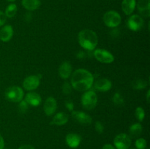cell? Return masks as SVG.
<instances>
[{"label":"cell","instance_id":"15","mask_svg":"<svg viewBox=\"0 0 150 149\" xmlns=\"http://www.w3.org/2000/svg\"><path fill=\"white\" fill-rule=\"evenodd\" d=\"M66 143L67 145L72 148H76L80 144L81 141V137L77 134H74V133H70L66 136Z\"/></svg>","mask_w":150,"mask_h":149},{"label":"cell","instance_id":"38","mask_svg":"<svg viewBox=\"0 0 150 149\" xmlns=\"http://www.w3.org/2000/svg\"><path fill=\"white\" fill-rule=\"evenodd\" d=\"M131 149H136V148H131Z\"/></svg>","mask_w":150,"mask_h":149},{"label":"cell","instance_id":"27","mask_svg":"<svg viewBox=\"0 0 150 149\" xmlns=\"http://www.w3.org/2000/svg\"><path fill=\"white\" fill-rule=\"evenodd\" d=\"M136 149H145L146 147V141L144 138H139L136 141Z\"/></svg>","mask_w":150,"mask_h":149},{"label":"cell","instance_id":"31","mask_svg":"<svg viewBox=\"0 0 150 149\" xmlns=\"http://www.w3.org/2000/svg\"><path fill=\"white\" fill-rule=\"evenodd\" d=\"M6 19H7V17H6L5 14L3 12L0 11V26L4 24V23L6 22Z\"/></svg>","mask_w":150,"mask_h":149},{"label":"cell","instance_id":"3","mask_svg":"<svg viewBox=\"0 0 150 149\" xmlns=\"http://www.w3.org/2000/svg\"><path fill=\"white\" fill-rule=\"evenodd\" d=\"M98 102V96L93 91H86L81 97V104L83 108L88 110H93L96 107Z\"/></svg>","mask_w":150,"mask_h":149},{"label":"cell","instance_id":"36","mask_svg":"<svg viewBox=\"0 0 150 149\" xmlns=\"http://www.w3.org/2000/svg\"><path fill=\"white\" fill-rule=\"evenodd\" d=\"M149 94H150V90L147 91V95H146V99H147V102H149Z\"/></svg>","mask_w":150,"mask_h":149},{"label":"cell","instance_id":"5","mask_svg":"<svg viewBox=\"0 0 150 149\" xmlns=\"http://www.w3.org/2000/svg\"><path fill=\"white\" fill-rule=\"evenodd\" d=\"M121 16L117 12L110 10L106 12L103 15V21L109 28L117 27L121 23Z\"/></svg>","mask_w":150,"mask_h":149},{"label":"cell","instance_id":"16","mask_svg":"<svg viewBox=\"0 0 150 149\" xmlns=\"http://www.w3.org/2000/svg\"><path fill=\"white\" fill-rule=\"evenodd\" d=\"M72 73V66L69 61H64L59 68V74L62 79H67Z\"/></svg>","mask_w":150,"mask_h":149},{"label":"cell","instance_id":"34","mask_svg":"<svg viewBox=\"0 0 150 149\" xmlns=\"http://www.w3.org/2000/svg\"><path fill=\"white\" fill-rule=\"evenodd\" d=\"M102 149H116L115 147L112 145L111 144H105L103 147L102 148Z\"/></svg>","mask_w":150,"mask_h":149},{"label":"cell","instance_id":"32","mask_svg":"<svg viewBox=\"0 0 150 149\" xmlns=\"http://www.w3.org/2000/svg\"><path fill=\"white\" fill-rule=\"evenodd\" d=\"M85 56H86V54H85L84 52H83V51H79V52L77 53V56H77L78 58L82 59V58H84Z\"/></svg>","mask_w":150,"mask_h":149},{"label":"cell","instance_id":"9","mask_svg":"<svg viewBox=\"0 0 150 149\" xmlns=\"http://www.w3.org/2000/svg\"><path fill=\"white\" fill-rule=\"evenodd\" d=\"M41 75H31L26 77L23 80V86L26 90L32 91L39 86Z\"/></svg>","mask_w":150,"mask_h":149},{"label":"cell","instance_id":"37","mask_svg":"<svg viewBox=\"0 0 150 149\" xmlns=\"http://www.w3.org/2000/svg\"><path fill=\"white\" fill-rule=\"evenodd\" d=\"M7 1H16V0H7Z\"/></svg>","mask_w":150,"mask_h":149},{"label":"cell","instance_id":"6","mask_svg":"<svg viewBox=\"0 0 150 149\" xmlns=\"http://www.w3.org/2000/svg\"><path fill=\"white\" fill-rule=\"evenodd\" d=\"M114 144L117 149H128L131 145V139L127 134L122 133L116 136Z\"/></svg>","mask_w":150,"mask_h":149},{"label":"cell","instance_id":"14","mask_svg":"<svg viewBox=\"0 0 150 149\" xmlns=\"http://www.w3.org/2000/svg\"><path fill=\"white\" fill-rule=\"evenodd\" d=\"M25 101L29 104V105L32 106L37 107L40 105L42 102L40 95L35 92H29L25 96Z\"/></svg>","mask_w":150,"mask_h":149},{"label":"cell","instance_id":"33","mask_svg":"<svg viewBox=\"0 0 150 149\" xmlns=\"http://www.w3.org/2000/svg\"><path fill=\"white\" fill-rule=\"evenodd\" d=\"M18 149H35V148L30 145H23L19 147Z\"/></svg>","mask_w":150,"mask_h":149},{"label":"cell","instance_id":"26","mask_svg":"<svg viewBox=\"0 0 150 149\" xmlns=\"http://www.w3.org/2000/svg\"><path fill=\"white\" fill-rule=\"evenodd\" d=\"M29 108V104L25 100H21L19 102L18 110L21 113H25Z\"/></svg>","mask_w":150,"mask_h":149},{"label":"cell","instance_id":"23","mask_svg":"<svg viewBox=\"0 0 150 149\" xmlns=\"http://www.w3.org/2000/svg\"><path fill=\"white\" fill-rule=\"evenodd\" d=\"M17 13V6L15 4H10L7 7L5 10V15L6 17L13 18Z\"/></svg>","mask_w":150,"mask_h":149},{"label":"cell","instance_id":"20","mask_svg":"<svg viewBox=\"0 0 150 149\" xmlns=\"http://www.w3.org/2000/svg\"><path fill=\"white\" fill-rule=\"evenodd\" d=\"M22 5L27 10H35L40 6V0H22Z\"/></svg>","mask_w":150,"mask_h":149},{"label":"cell","instance_id":"10","mask_svg":"<svg viewBox=\"0 0 150 149\" xmlns=\"http://www.w3.org/2000/svg\"><path fill=\"white\" fill-rule=\"evenodd\" d=\"M72 117L75 121L83 125H89L92 122V118L88 114L83 112L72 111Z\"/></svg>","mask_w":150,"mask_h":149},{"label":"cell","instance_id":"12","mask_svg":"<svg viewBox=\"0 0 150 149\" xmlns=\"http://www.w3.org/2000/svg\"><path fill=\"white\" fill-rule=\"evenodd\" d=\"M137 8L142 16L148 18L150 16V0H139Z\"/></svg>","mask_w":150,"mask_h":149},{"label":"cell","instance_id":"11","mask_svg":"<svg viewBox=\"0 0 150 149\" xmlns=\"http://www.w3.org/2000/svg\"><path fill=\"white\" fill-rule=\"evenodd\" d=\"M44 112L48 116L53 115L57 108V102L56 99L52 96L47 98L44 104Z\"/></svg>","mask_w":150,"mask_h":149},{"label":"cell","instance_id":"24","mask_svg":"<svg viewBox=\"0 0 150 149\" xmlns=\"http://www.w3.org/2000/svg\"><path fill=\"white\" fill-rule=\"evenodd\" d=\"M112 100L114 105H117V106H122L125 103L124 98L122 97V96L119 92L114 93V96H113Z\"/></svg>","mask_w":150,"mask_h":149},{"label":"cell","instance_id":"1","mask_svg":"<svg viewBox=\"0 0 150 149\" xmlns=\"http://www.w3.org/2000/svg\"><path fill=\"white\" fill-rule=\"evenodd\" d=\"M94 77L90 72L83 69H79L73 72L71 84L74 89L79 91H86L93 85Z\"/></svg>","mask_w":150,"mask_h":149},{"label":"cell","instance_id":"18","mask_svg":"<svg viewBox=\"0 0 150 149\" xmlns=\"http://www.w3.org/2000/svg\"><path fill=\"white\" fill-rule=\"evenodd\" d=\"M136 5V0H123L122 2V9L125 14L130 15L134 11Z\"/></svg>","mask_w":150,"mask_h":149},{"label":"cell","instance_id":"28","mask_svg":"<svg viewBox=\"0 0 150 149\" xmlns=\"http://www.w3.org/2000/svg\"><path fill=\"white\" fill-rule=\"evenodd\" d=\"M62 90L63 93L66 95H69L72 92V87L70 86V84L67 82H65V83H63L62 87Z\"/></svg>","mask_w":150,"mask_h":149},{"label":"cell","instance_id":"30","mask_svg":"<svg viewBox=\"0 0 150 149\" xmlns=\"http://www.w3.org/2000/svg\"><path fill=\"white\" fill-rule=\"evenodd\" d=\"M65 107L68 110L70 111H73V108H74V104L72 101L67 100L65 102Z\"/></svg>","mask_w":150,"mask_h":149},{"label":"cell","instance_id":"25","mask_svg":"<svg viewBox=\"0 0 150 149\" xmlns=\"http://www.w3.org/2000/svg\"><path fill=\"white\" fill-rule=\"evenodd\" d=\"M135 115H136V118H137L139 121H142L145 117V112L143 108H141V107H139V108H136Z\"/></svg>","mask_w":150,"mask_h":149},{"label":"cell","instance_id":"2","mask_svg":"<svg viewBox=\"0 0 150 149\" xmlns=\"http://www.w3.org/2000/svg\"><path fill=\"white\" fill-rule=\"evenodd\" d=\"M78 39L81 46L87 51L95 49L98 42V35L90 29H84L79 32Z\"/></svg>","mask_w":150,"mask_h":149},{"label":"cell","instance_id":"8","mask_svg":"<svg viewBox=\"0 0 150 149\" xmlns=\"http://www.w3.org/2000/svg\"><path fill=\"white\" fill-rule=\"evenodd\" d=\"M144 26V20L139 15H133L127 20V26L129 29L134 32L142 29Z\"/></svg>","mask_w":150,"mask_h":149},{"label":"cell","instance_id":"29","mask_svg":"<svg viewBox=\"0 0 150 149\" xmlns=\"http://www.w3.org/2000/svg\"><path fill=\"white\" fill-rule=\"evenodd\" d=\"M95 130H96V131L98 133V134H102V133L103 132L104 127L103 125L100 122V121H97V122L95 123Z\"/></svg>","mask_w":150,"mask_h":149},{"label":"cell","instance_id":"4","mask_svg":"<svg viewBox=\"0 0 150 149\" xmlns=\"http://www.w3.org/2000/svg\"><path fill=\"white\" fill-rule=\"evenodd\" d=\"M4 95L6 99L10 102H19L23 99V91L18 86H11L6 89Z\"/></svg>","mask_w":150,"mask_h":149},{"label":"cell","instance_id":"21","mask_svg":"<svg viewBox=\"0 0 150 149\" xmlns=\"http://www.w3.org/2000/svg\"><path fill=\"white\" fill-rule=\"evenodd\" d=\"M142 131V126L139 123L133 124L130 127V134L131 137H136L141 134Z\"/></svg>","mask_w":150,"mask_h":149},{"label":"cell","instance_id":"19","mask_svg":"<svg viewBox=\"0 0 150 149\" xmlns=\"http://www.w3.org/2000/svg\"><path fill=\"white\" fill-rule=\"evenodd\" d=\"M68 121V115L64 112H60L56 114L53 118L51 124H55L57 126H62L65 124Z\"/></svg>","mask_w":150,"mask_h":149},{"label":"cell","instance_id":"7","mask_svg":"<svg viewBox=\"0 0 150 149\" xmlns=\"http://www.w3.org/2000/svg\"><path fill=\"white\" fill-rule=\"evenodd\" d=\"M94 56L100 62L110 64L114 61V57L111 53L103 49H97L94 51Z\"/></svg>","mask_w":150,"mask_h":149},{"label":"cell","instance_id":"35","mask_svg":"<svg viewBox=\"0 0 150 149\" xmlns=\"http://www.w3.org/2000/svg\"><path fill=\"white\" fill-rule=\"evenodd\" d=\"M4 139H3V137H1V135L0 134V149L4 148Z\"/></svg>","mask_w":150,"mask_h":149},{"label":"cell","instance_id":"22","mask_svg":"<svg viewBox=\"0 0 150 149\" xmlns=\"http://www.w3.org/2000/svg\"><path fill=\"white\" fill-rule=\"evenodd\" d=\"M147 86V83L144 79H136L132 83V87L136 90H140V89H145Z\"/></svg>","mask_w":150,"mask_h":149},{"label":"cell","instance_id":"13","mask_svg":"<svg viewBox=\"0 0 150 149\" xmlns=\"http://www.w3.org/2000/svg\"><path fill=\"white\" fill-rule=\"evenodd\" d=\"M112 83L108 79L100 78L98 79L95 83V88L99 91H108L111 89Z\"/></svg>","mask_w":150,"mask_h":149},{"label":"cell","instance_id":"17","mask_svg":"<svg viewBox=\"0 0 150 149\" xmlns=\"http://www.w3.org/2000/svg\"><path fill=\"white\" fill-rule=\"evenodd\" d=\"M13 35V27L10 25L4 26L0 30V39L2 42H8L11 39Z\"/></svg>","mask_w":150,"mask_h":149}]
</instances>
